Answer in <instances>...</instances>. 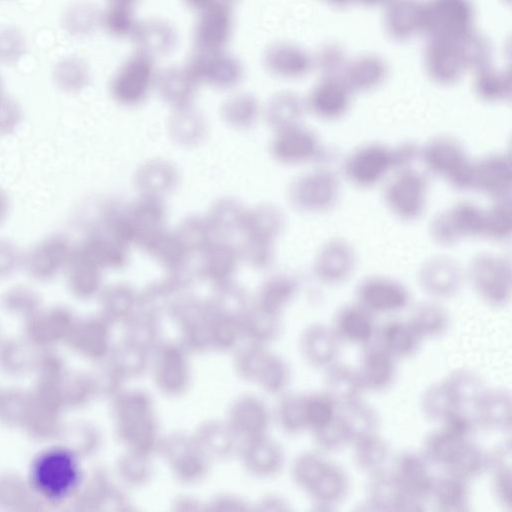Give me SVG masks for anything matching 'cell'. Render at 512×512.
<instances>
[{
	"label": "cell",
	"instance_id": "1",
	"mask_svg": "<svg viewBox=\"0 0 512 512\" xmlns=\"http://www.w3.org/2000/svg\"><path fill=\"white\" fill-rule=\"evenodd\" d=\"M25 476L45 510L68 505L84 478L81 457L60 439L45 443L31 457Z\"/></svg>",
	"mask_w": 512,
	"mask_h": 512
},
{
	"label": "cell",
	"instance_id": "2",
	"mask_svg": "<svg viewBox=\"0 0 512 512\" xmlns=\"http://www.w3.org/2000/svg\"><path fill=\"white\" fill-rule=\"evenodd\" d=\"M73 250L66 235L49 234L24 251L22 270L34 282H51L64 273Z\"/></svg>",
	"mask_w": 512,
	"mask_h": 512
},
{
	"label": "cell",
	"instance_id": "3",
	"mask_svg": "<svg viewBox=\"0 0 512 512\" xmlns=\"http://www.w3.org/2000/svg\"><path fill=\"white\" fill-rule=\"evenodd\" d=\"M421 154L431 172L444 176L458 189L473 188L474 163L457 141L447 137L435 139Z\"/></svg>",
	"mask_w": 512,
	"mask_h": 512
},
{
	"label": "cell",
	"instance_id": "4",
	"mask_svg": "<svg viewBox=\"0 0 512 512\" xmlns=\"http://www.w3.org/2000/svg\"><path fill=\"white\" fill-rule=\"evenodd\" d=\"M468 278L477 296L487 305L502 307L511 296V271L502 258L481 255L469 267Z\"/></svg>",
	"mask_w": 512,
	"mask_h": 512
},
{
	"label": "cell",
	"instance_id": "5",
	"mask_svg": "<svg viewBox=\"0 0 512 512\" xmlns=\"http://www.w3.org/2000/svg\"><path fill=\"white\" fill-rule=\"evenodd\" d=\"M75 321L65 305L43 306L22 323V333L41 350H54L64 346Z\"/></svg>",
	"mask_w": 512,
	"mask_h": 512
},
{
	"label": "cell",
	"instance_id": "6",
	"mask_svg": "<svg viewBox=\"0 0 512 512\" xmlns=\"http://www.w3.org/2000/svg\"><path fill=\"white\" fill-rule=\"evenodd\" d=\"M426 196V179L412 170L399 172L385 192V200L390 210L404 220H414L422 215Z\"/></svg>",
	"mask_w": 512,
	"mask_h": 512
},
{
	"label": "cell",
	"instance_id": "7",
	"mask_svg": "<svg viewBox=\"0 0 512 512\" xmlns=\"http://www.w3.org/2000/svg\"><path fill=\"white\" fill-rule=\"evenodd\" d=\"M390 471L406 499L422 505L430 499L435 478L421 454L411 451L400 453Z\"/></svg>",
	"mask_w": 512,
	"mask_h": 512
},
{
	"label": "cell",
	"instance_id": "8",
	"mask_svg": "<svg viewBox=\"0 0 512 512\" xmlns=\"http://www.w3.org/2000/svg\"><path fill=\"white\" fill-rule=\"evenodd\" d=\"M484 211L471 203H460L439 214L433 221L431 233L442 245H452L468 236L483 234Z\"/></svg>",
	"mask_w": 512,
	"mask_h": 512
},
{
	"label": "cell",
	"instance_id": "9",
	"mask_svg": "<svg viewBox=\"0 0 512 512\" xmlns=\"http://www.w3.org/2000/svg\"><path fill=\"white\" fill-rule=\"evenodd\" d=\"M394 166L393 150L369 144L355 150L345 161L347 177L360 187L377 184Z\"/></svg>",
	"mask_w": 512,
	"mask_h": 512
},
{
	"label": "cell",
	"instance_id": "10",
	"mask_svg": "<svg viewBox=\"0 0 512 512\" xmlns=\"http://www.w3.org/2000/svg\"><path fill=\"white\" fill-rule=\"evenodd\" d=\"M357 303L375 314H389L403 310L410 300L407 289L392 279L369 277L356 289Z\"/></svg>",
	"mask_w": 512,
	"mask_h": 512
},
{
	"label": "cell",
	"instance_id": "11",
	"mask_svg": "<svg viewBox=\"0 0 512 512\" xmlns=\"http://www.w3.org/2000/svg\"><path fill=\"white\" fill-rule=\"evenodd\" d=\"M44 351L23 333L4 335L0 341V373L13 380L33 377Z\"/></svg>",
	"mask_w": 512,
	"mask_h": 512
},
{
	"label": "cell",
	"instance_id": "12",
	"mask_svg": "<svg viewBox=\"0 0 512 512\" xmlns=\"http://www.w3.org/2000/svg\"><path fill=\"white\" fill-rule=\"evenodd\" d=\"M341 343L367 346L375 338L374 315L357 302L337 310L330 325Z\"/></svg>",
	"mask_w": 512,
	"mask_h": 512
},
{
	"label": "cell",
	"instance_id": "13",
	"mask_svg": "<svg viewBox=\"0 0 512 512\" xmlns=\"http://www.w3.org/2000/svg\"><path fill=\"white\" fill-rule=\"evenodd\" d=\"M366 487V504L376 511L414 512L424 510V505L406 499L398 488L390 470L384 468L372 473Z\"/></svg>",
	"mask_w": 512,
	"mask_h": 512
},
{
	"label": "cell",
	"instance_id": "14",
	"mask_svg": "<svg viewBox=\"0 0 512 512\" xmlns=\"http://www.w3.org/2000/svg\"><path fill=\"white\" fill-rule=\"evenodd\" d=\"M473 407L477 427L486 431H510L512 401L509 392L500 388H487Z\"/></svg>",
	"mask_w": 512,
	"mask_h": 512
},
{
	"label": "cell",
	"instance_id": "15",
	"mask_svg": "<svg viewBox=\"0 0 512 512\" xmlns=\"http://www.w3.org/2000/svg\"><path fill=\"white\" fill-rule=\"evenodd\" d=\"M512 168L509 157L490 155L474 163L473 188L490 197L504 199L511 189Z\"/></svg>",
	"mask_w": 512,
	"mask_h": 512
},
{
	"label": "cell",
	"instance_id": "16",
	"mask_svg": "<svg viewBox=\"0 0 512 512\" xmlns=\"http://www.w3.org/2000/svg\"><path fill=\"white\" fill-rule=\"evenodd\" d=\"M357 370L366 391H384L395 379L396 359L377 344L367 345Z\"/></svg>",
	"mask_w": 512,
	"mask_h": 512
},
{
	"label": "cell",
	"instance_id": "17",
	"mask_svg": "<svg viewBox=\"0 0 512 512\" xmlns=\"http://www.w3.org/2000/svg\"><path fill=\"white\" fill-rule=\"evenodd\" d=\"M377 345L397 359L414 355L423 339L409 320L391 319L376 329Z\"/></svg>",
	"mask_w": 512,
	"mask_h": 512
},
{
	"label": "cell",
	"instance_id": "18",
	"mask_svg": "<svg viewBox=\"0 0 512 512\" xmlns=\"http://www.w3.org/2000/svg\"><path fill=\"white\" fill-rule=\"evenodd\" d=\"M324 371V392L338 408L363 399L366 390L357 369L337 361Z\"/></svg>",
	"mask_w": 512,
	"mask_h": 512
},
{
	"label": "cell",
	"instance_id": "19",
	"mask_svg": "<svg viewBox=\"0 0 512 512\" xmlns=\"http://www.w3.org/2000/svg\"><path fill=\"white\" fill-rule=\"evenodd\" d=\"M341 344L331 326L326 324L309 327L302 342L307 360L324 370L338 361Z\"/></svg>",
	"mask_w": 512,
	"mask_h": 512
},
{
	"label": "cell",
	"instance_id": "20",
	"mask_svg": "<svg viewBox=\"0 0 512 512\" xmlns=\"http://www.w3.org/2000/svg\"><path fill=\"white\" fill-rule=\"evenodd\" d=\"M307 490L319 505L329 509L347 496L349 478L340 466L327 461Z\"/></svg>",
	"mask_w": 512,
	"mask_h": 512
},
{
	"label": "cell",
	"instance_id": "21",
	"mask_svg": "<svg viewBox=\"0 0 512 512\" xmlns=\"http://www.w3.org/2000/svg\"><path fill=\"white\" fill-rule=\"evenodd\" d=\"M0 510H45L35 497L25 475L14 471L0 472Z\"/></svg>",
	"mask_w": 512,
	"mask_h": 512
},
{
	"label": "cell",
	"instance_id": "22",
	"mask_svg": "<svg viewBox=\"0 0 512 512\" xmlns=\"http://www.w3.org/2000/svg\"><path fill=\"white\" fill-rule=\"evenodd\" d=\"M354 267V253L351 247L335 240L322 250L316 265V272L324 283L335 285L345 281Z\"/></svg>",
	"mask_w": 512,
	"mask_h": 512
},
{
	"label": "cell",
	"instance_id": "23",
	"mask_svg": "<svg viewBox=\"0 0 512 512\" xmlns=\"http://www.w3.org/2000/svg\"><path fill=\"white\" fill-rule=\"evenodd\" d=\"M338 196V182L327 172H317L303 178L298 186L300 204L313 211L329 210Z\"/></svg>",
	"mask_w": 512,
	"mask_h": 512
},
{
	"label": "cell",
	"instance_id": "24",
	"mask_svg": "<svg viewBox=\"0 0 512 512\" xmlns=\"http://www.w3.org/2000/svg\"><path fill=\"white\" fill-rule=\"evenodd\" d=\"M488 465L489 453L468 439L456 448L443 469L447 474L469 482L486 472Z\"/></svg>",
	"mask_w": 512,
	"mask_h": 512
},
{
	"label": "cell",
	"instance_id": "25",
	"mask_svg": "<svg viewBox=\"0 0 512 512\" xmlns=\"http://www.w3.org/2000/svg\"><path fill=\"white\" fill-rule=\"evenodd\" d=\"M100 267L81 254L75 247L64 271L67 290L78 299L95 293L99 285Z\"/></svg>",
	"mask_w": 512,
	"mask_h": 512
},
{
	"label": "cell",
	"instance_id": "26",
	"mask_svg": "<svg viewBox=\"0 0 512 512\" xmlns=\"http://www.w3.org/2000/svg\"><path fill=\"white\" fill-rule=\"evenodd\" d=\"M511 445H502L489 453L488 470L496 502L506 511L512 510Z\"/></svg>",
	"mask_w": 512,
	"mask_h": 512
},
{
	"label": "cell",
	"instance_id": "27",
	"mask_svg": "<svg viewBox=\"0 0 512 512\" xmlns=\"http://www.w3.org/2000/svg\"><path fill=\"white\" fill-rule=\"evenodd\" d=\"M44 306L40 292L28 284H15L0 294V309L22 323Z\"/></svg>",
	"mask_w": 512,
	"mask_h": 512
},
{
	"label": "cell",
	"instance_id": "28",
	"mask_svg": "<svg viewBox=\"0 0 512 512\" xmlns=\"http://www.w3.org/2000/svg\"><path fill=\"white\" fill-rule=\"evenodd\" d=\"M430 499L442 512H464L469 510L470 491L468 482L447 474L435 478Z\"/></svg>",
	"mask_w": 512,
	"mask_h": 512
},
{
	"label": "cell",
	"instance_id": "29",
	"mask_svg": "<svg viewBox=\"0 0 512 512\" xmlns=\"http://www.w3.org/2000/svg\"><path fill=\"white\" fill-rule=\"evenodd\" d=\"M338 416L348 435L350 445L378 432V415L363 399L340 407Z\"/></svg>",
	"mask_w": 512,
	"mask_h": 512
},
{
	"label": "cell",
	"instance_id": "30",
	"mask_svg": "<svg viewBox=\"0 0 512 512\" xmlns=\"http://www.w3.org/2000/svg\"><path fill=\"white\" fill-rule=\"evenodd\" d=\"M461 283L460 270L452 264H429L420 273L422 289L434 298L453 296L460 289Z\"/></svg>",
	"mask_w": 512,
	"mask_h": 512
},
{
	"label": "cell",
	"instance_id": "31",
	"mask_svg": "<svg viewBox=\"0 0 512 512\" xmlns=\"http://www.w3.org/2000/svg\"><path fill=\"white\" fill-rule=\"evenodd\" d=\"M352 446L354 463L362 472L370 475L386 468L390 447L378 432L356 441Z\"/></svg>",
	"mask_w": 512,
	"mask_h": 512
},
{
	"label": "cell",
	"instance_id": "32",
	"mask_svg": "<svg viewBox=\"0 0 512 512\" xmlns=\"http://www.w3.org/2000/svg\"><path fill=\"white\" fill-rule=\"evenodd\" d=\"M30 407L29 388L18 385L0 387V425L21 430Z\"/></svg>",
	"mask_w": 512,
	"mask_h": 512
},
{
	"label": "cell",
	"instance_id": "33",
	"mask_svg": "<svg viewBox=\"0 0 512 512\" xmlns=\"http://www.w3.org/2000/svg\"><path fill=\"white\" fill-rule=\"evenodd\" d=\"M319 148L314 133L303 128H290L279 138L277 154L285 161L302 162L315 157Z\"/></svg>",
	"mask_w": 512,
	"mask_h": 512
},
{
	"label": "cell",
	"instance_id": "34",
	"mask_svg": "<svg viewBox=\"0 0 512 512\" xmlns=\"http://www.w3.org/2000/svg\"><path fill=\"white\" fill-rule=\"evenodd\" d=\"M408 320L423 340L443 335L450 322L447 310L432 301L418 305Z\"/></svg>",
	"mask_w": 512,
	"mask_h": 512
},
{
	"label": "cell",
	"instance_id": "35",
	"mask_svg": "<svg viewBox=\"0 0 512 512\" xmlns=\"http://www.w3.org/2000/svg\"><path fill=\"white\" fill-rule=\"evenodd\" d=\"M459 407L473 406L487 389L483 379L474 371L456 369L443 380Z\"/></svg>",
	"mask_w": 512,
	"mask_h": 512
},
{
	"label": "cell",
	"instance_id": "36",
	"mask_svg": "<svg viewBox=\"0 0 512 512\" xmlns=\"http://www.w3.org/2000/svg\"><path fill=\"white\" fill-rule=\"evenodd\" d=\"M52 79L58 90L65 94L80 92L88 81L85 63L77 57H65L52 70Z\"/></svg>",
	"mask_w": 512,
	"mask_h": 512
},
{
	"label": "cell",
	"instance_id": "37",
	"mask_svg": "<svg viewBox=\"0 0 512 512\" xmlns=\"http://www.w3.org/2000/svg\"><path fill=\"white\" fill-rule=\"evenodd\" d=\"M456 408L459 406L443 380L427 387L420 398L422 415L432 422L439 423Z\"/></svg>",
	"mask_w": 512,
	"mask_h": 512
},
{
	"label": "cell",
	"instance_id": "38",
	"mask_svg": "<svg viewBox=\"0 0 512 512\" xmlns=\"http://www.w3.org/2000/svg\"><path fill=\"white\" fill-rule=\"evenodd\" d=\"M464 441L466 440H460L438 427L426 436L421 455L429 465L443 468L456 448Z\"/></svg>",
	"mask_w": 512,
	"mask_h": 512
},
{
	"label": "cell",
	"instance_id": "39",
	"mask_svg": "<svg viewBox=\"0 0 512 512\" xmlns=\"http://www.w3.org/2000/svg\"><path fill=\"white\" fill-rule=\"evenodd\" d=\"M512 227V216L510 202L504 199L493 205L489 210L484 211L483 236L500 240L508 237Z\"/></svg>",
	"mask_w": 512,
	"mask_h": 512
},
{
	"label": "cell",
	"instance_id": "40",
	"mask_svg": "<svg viewBox=\"0 0 512 512\" xmlns=\"http://www.w3.org/2000/svg\"><path fill=\"white\" fill-rule=\"evenodd\" d=\"M338 409L324 391L305 398L306 426L312 431L322 427L337 415Z\"/></svg>",
	"mask_w": 512,
	"mask_h": 512
},
{
	"label": "cell",
	"instance_id": "41",
	"mask_svg": "<svg viewBox=\"0 0 512 512\" xmlns=\"http://www.w3.org/2000/svg\"><path fill=\"white\" fill-rule=\"evenodd\" d=\"M313 434L317 446L324 452H337L350 445L338 413L330 422L314 430Z\"/></svg>",
	"mask_w": 512,
	"mask_h": 512
},
{
	"label": "cell",
	"instance_id": "42",
	"mask_svg": "<svg viewBox=\"0 0 512 512\" xmlns=\"http://www.w3.org/2000/svg\"><path fill=\"white\" fill-rule=\"evenodd\" d=\"M27 40L16 27L0 28V62L14 64L26 53Z\"/></svg>",
	"mask_w": 512,
	"mask_h": 512
},
{
	"label": "cell",
	"instance_id": "43",
	"mask_svg": "<svg viewBox=\"0 0 512 512\" xmlns=\"http://www.w3.org/2000/svg\"><path fill=\"white\" fill-rule=\"evenodd\" d=\"M24 250L12 239L0 237V281L12 278L23 267Z\"/></svg>",
	"mask_w": 512,
	"mask_h": 512
},
{
	"label": "cell",
	"instance_id": "44",
	"mask_svg": "<svg viewBox=\"0 0 512 512\" xmlns=\"http://www.w3.org/2000/svg\"><path fill=\"white\" fill-rule=\"evenodd\" d=\"M23 111L12 97L0 94V138L14 134L22 124Z\"/></svg>",
	"mask_w": 512,
	"mask_h": 512
},
{
	"label": "cell",
	"instance_id": "45",
	"mask_svg": "<svg viewBox=\"0 0 512 512\" xmlns=\"http://www.w3.org/2000/svg\"><path fill=\"white\" fill-rule=\"evenodd\" d=\"M92 13L88 6L76 3L67 6L62 14V26L71 35H81L89 31Z\"/></svg>",
	"mask_w": 512,
	"mask_h": 512
},
{
	"label": "cell",
	"instance_id": "46",
	"mask_svg": "<svg viewBox=\"0 0 512 512\" xmlns=\"http://www.w3.org/2000/svg\"><path fill=\"white\" fill-rule=\"evenodd\" d=\"M12 210V199L9 192L0 185V227L5 224Z\"/></svg>",
	"mask_w": 512,
	"mask_h": 512
},
{
	"label": "cell",
	"instance_id": "47",
	"mask_svg": "<svg viewBox=\"0 0 512 512\" xmlns=\"http://www.w3.org/2000/svg\"><path fill=\"white\" fill-rule=\"evenodd\" d=\"M4 335H5V334L3 333L2 324H1V322H0V341H1V339L3 338V336H4Z\"/></svg>",
	"mask_w": 512,
	"mask_h": 512
},
{
	"label": "cell",
	"instance_id": "48",
	"mask_svg": "<svg viewBox=\"0 0 512 512\" xmlns=\"http://www.w3.org/2000/svg\"><path fill=\"white\" fill-rule=\"evenodd\" d=\"M2 82H1V79H0V94H2Z\"/></svg>",
	"mask_w": 512,
	"mask_h": 512
}]
</instances>
